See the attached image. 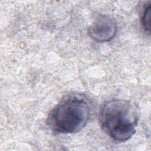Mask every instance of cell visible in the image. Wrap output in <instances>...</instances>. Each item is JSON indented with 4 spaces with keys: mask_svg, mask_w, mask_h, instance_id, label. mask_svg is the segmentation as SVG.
Wrapping results in <instances>:
<instances>
[{
    "mask_svg": "<svg viewBox=\"0 0 151 151\" xmlns=\"http://www.w3.org/2000/svg\"><path fill=\"white\" fill-rule=\"evenodd\" d=\"M139 111L135 104L124 99H114L106 102L99 113L102 130L111 139L123 142L136 132Z\"/></svg>",
    "mask_w": 151,
    "mask_h": 151,
    "instance_id": "obj_1",
    "label": "cell"
},
{
    "mask_svg": "<svg viewBox=\"0 0 151 151\" xmlns=\"http://www.w3.org/2000/svg\"><path fill=\"white\" fill-rule=\"evenodd\" d=\"M90 114L91 104L85 96L70 94L51 110L47 118V124L56 133H75L86 126Z\"/></svg>",
    "mask_w": 151,
    "mask_h": 151,
    "instance_id": "obj_2",
    "label": "cell"
},
{
    "mask_svg": "<svg viewBox=\"0 0 151 151\" xmlns=\"http://www.w3.org/2000/svg\"><path fill=\"white\" fill-rule=\"evenodd\" d=\"M117 30L115 21L108 17L102 16L97 19L89 27L90 37L99 42H107L114 38Z\"/></svg>",
    "mask_w": 151,
    "mask_h": 151,
    "instance_id": "obj_3",
    "label": "cell"
},
{
    "mask_svg": "<svg viewBox=\"0 0 151 151\" xmlns=\"http://www.w3.org/2000/svg\"><path fill=\"white\" fill-rule=\"evenodd\" d=\"M150 17H151V2L145 5L141 17V23L145 31L148 34L150 30Z\"/></svg>",
    "mask_w": 151,
    "mask_h": 151,
    "instance_id": "obj_4",
    "label": "cell"
}]
</instances>
